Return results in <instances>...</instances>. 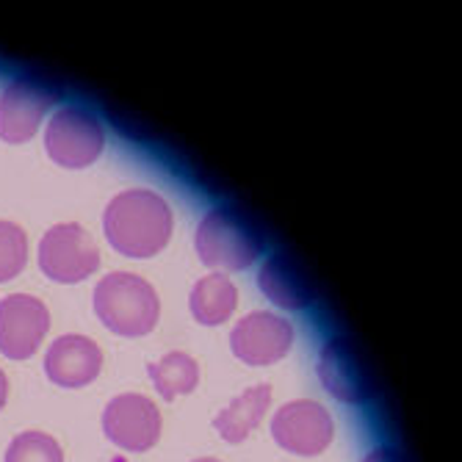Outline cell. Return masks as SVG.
<instances>
[{
    "label": "cell",
    "instance_id": "1",
    "mask_svg": "<svg viewBox=\"0 0 462 462\" xmlns=\"http://www.w3.org/2000/svg\"><path fill=\"white\" fill-rule=\"evenodd\" d=\"M103 230L119 255L152 258L170 244L175 217L161 194L150 189H128L106 205Z\"/></svg>",
    "mask_w": 462,
    "mask_h": 462
},
{
    "label": "cell",
    "instance_id": "2",
    "mask_svg": "<svg viewBox=\"0 0 462 462\" xmlns=\"http://www.w3.org/2000/svg\"><path fill=\"white\" fill-rule=\"evenodd\" d=\"M197 255L205 266L225 272H241L252 266L263 252V236L244 211L219 205L208 211L197 227Z\"/></svg>",
    "mask_w": 462,
    "mask_h": 462
},
{
    "label": "cell",
    "instance_id": "3",
    "mask_svg": "<svg viewBox=\"0 0 462 462\" xmlns=\"http://www.w3.org/2000/svg\"><path fill=\"white\" fill-rule=\"evenodd\" d=\"M95 313L122 338H142L158 324L161 300L144 277L111 272L95 288Z\"/></svg>",
    "mask_w": 462,
    "mask_h": 462
},
{
    "label": "cell",
    "instance_id": "4",
    "mask_svg": "<svg viewBox=\"0 0 462 462\" xmlns=\"http://www.w3.org/2000/svg\"><path fill=\"white\" fill-rule=\"evenodd\" d=\"M48 155L67 170H83L95 163L106 150V128L103 122L80 106L59 108L45 128Z\"/></svg>",
    "mask_w": 462,
    "mask_h": 462
},
{
    "label": "cell",
    "instance_id": "5",
    "mask_svg": "<svg viewBox=\"0 0 462 462\" xmlns=\"http://www.w3.org/2000/svg\"><path fill=\"white\" fill-rule=\"evenodd\" d=\"M61 92L39 75H20L0 95V139L25 144L36 136L42 119L59 103Z\"/></svg>",
    "mask_w": 462,
    "mask_h": 462
},
{
    "label": "cell",
    "instance_id": "6",
    "mask_svg": "<svg viewBox=\"0 0 462 462\" xmlns=\"http://www.w3.org/2000/svg\"><path fill=\"white\" fill-rule=\"evenodd\" d=\"M100 249L95 238L75 222L51 227L39 241V269L53 282H80L97 272Z\"/></svg>",
    "mask_w": 462,
    "mask_h": 462
},
{
    "label": "cell",
    "instance_id": "7",
    "mask_svg": "<svg viewBox=\"0 0 462 462\" xmlns=\"http://www.w3.org/2000/svg\"><path fill=\"white\" fill-rule=\"evenodd\" d=\"M161 430L163 418L158 404L142 393H119L103 410V432L122 451H150L161 440Z\"/></svg>",
    "mask_w": 462,
    "mask_h": 462
},
{
    "label": "cell",
    "instance_id": "8",
    "mask_svg": "<svg viewBox=\"0 0 462 462\" xmlns=\"http://www.w3.org/2000/svg\"><path fill=\"white\" fill-rule=\"evenodd\" d=\"M272 438L280 448L297 457H316L329 448L335 438L332 415L313 399H297L282 404L272 418Z\"/></svg>",
    "mask_w": 462,
    "mask_h": 462
},
{
    "label": "cell",
    "instance_id": "9",
    "mask_svg": "<svg viewBox=\"0 0 462 462\" xmlns=\"http://www.w3.org/2000/svg\"><path fill=\"white\" fill-rule=\"evenodd\" d=\"M51 329V310L31 293L0 300V352L9 360H28Z\"/></svg>",
    "mask_w": 462,
    "mask_h": 462
},
{
    "label": "cell",
    "instance_id": "10",
    "mask_svg": "<svg viewBox=\"0 0 462 462\" xmlns=\"http://www.w3.org/2000/svg\"><path fill=\"white\" fill-rule=\"evenodd\" d=\"M293 344V327L288 319L258 310L244 316L230 332V349L246 365H272L280 363Z\"/></svg>",
    "mask_w": 462,
    "mask_h": 462
},
{
    "label": "cell",
    "instance_id": "11",
    "mask_svg": "<svg viewBox=\"0 0 462 462\" xmlns=\"http://www.w3.org/2000/svg\"><path fill=\"white\" fill-rule=\"evenodd\" d=\"M319 380L329 391V396L344 404H365L374 399V383L368 376V368L355 344L346 338H329L321 346Z\"/></svg>",
    "mask_w": 462,
    "mask_h": 462
},
{
    "label": "cell",
    "instance_id": "12",
    "mask_svg": "<svg viewBox=\"0 0 462 462\" xmlns=\"http://www.w3.org/2000/svg\"><path fill=\"white\" fill-rule=\"evenodd\" d=\"M103 371V352L87 335H61L45 355V374L59 388H87Z\"/></svg>",
    "mask_w": 462,
    "mask_h": 462
},
{
    "label": "cell",
    "instance_id": "13",
    "mask_svg": "<svg viewBox=\"0 0 462 462\" xmlns=\"http://www.w3.org/2000/svg\"><path fill=\"white\" fill-rule=\"evenodd\" d=\"M266 300L282 310H302L313 302V285L297 261L288 255H272L258 274Z\"/></svg>",
    "mask_w": 462,
    "mask_h": 462
},
{
    "label": "cell",
    "instance_id": "14",
    "mask_svg": "<svg viewBox=\"0 0 462 462\" xmlns=\"http://www.w3.org/2000/svg\"><path fill=\"white\" fill-rule=\"evenodd\" d=\"M272 407V388L269 385H252L241 396H236L217 418L214 427L227 443H244L252 432L261 427Z\"/></svg>",
    "mask_w": 462,
    "mask_h": 462
},
{
    "label": "cell",
    "instance_id": "15",
    "mask_svg": "<svg viewBox=\"0 0 462 462\" xmlns=\"http://www.w3.org/2000/svg\"><path fill=\"white\" fill-rule=\"evenodd\" d=\"M189 308L191 316L205 324V327H219L225 324L236 308H238V288L233 285V280L222 272L205 274L194 282L191 297H189Z\"/></svg>",
    "mask_w": 462,
    "mask_h": 462
},
{
    "label": "cell",
    "instance_id": "16",
    "mask_svg": "<svg viewBox=\"0 0 462 462\" xmlns=\"http://www.w3.org/2000/svg\"><path fill=\"white\" fill-rule=\"evenodd\" d=\"M147 374H150L155 391L166 402H172L178 396H186V393H191L199 385V365L186 352H170V355H163L161 360H155V363L147 365Z\"/></svg>",
    "mask_w": 462,
    "mask_h": 462
},
{
    "label": "cell",
    "instance_id": "17",
    "mask_svg": "<svg viewBox=\"0 0 462 462\" xmlns=\"http://www.w3.org/2000/svg\"><path fill=\"white\" fill-rule=\"evenodd\" d=\"M6 462H64V448L53 435L28 430L9 443Z\"/></svg>",
    "mask_w": 462,
    "mask_h": 462
},
{
    "label": "cell",
    "instance_id": "18",
    "mask_svg": "<svg viewBox=\"0 0 462 462\" xmlns=\"http://www.w3.org/2000/svg\"><path fill=\"white\" fill-rule=\"evenodd\" d=\"M28 263V236L20 225L0 219V282L14 280Z\"/></svg>",
    "mask_w": 462,
    "mask_h": 462
},
{
    "label": "cell",
    "instance_id": "19",
    "mask_svg": "<svg viewBox=\"0 0 462 462\" xmlns=\"http://www.w3.org/2000/svg\"><path fill=\"white\" fill-rule=\"evenodd\" d=\"M363 462H407V457L399 451V448H391V446H376L374 451H368L363 457Z\"/></svg>",
    "mask_w": 462,
    "mask_h": 462
},
{
    "label": "cell",
    "instance_id": "20",
    "mask_svg": "<svg viewBox=\"0 0 462 462\" xmlns=\"http://www.w3.org/2000/svg\"><path fill=\"white\" fill-rule=\"evenodd\" d=\"M6 399H9V380H6V374H4V368H0V410H4Z\"/></svg>",
    "mask_w": 462,
    "mask_h": 462
},
{
    "label": "cell",
    "instance_id": "21",
    "mask_svg": "<svg viewBox=\"0 0 462 462\" xmlns=\"http://www.w3.org/2000/svg\"><path fill=\"white\" fill-rule=\"evenodd\" d=\"M191 462H222V459H214V457H199V459H191Z\"/></svg>",
    "mask_w": 462,
    "mask_h": 462
}]
</instances>
